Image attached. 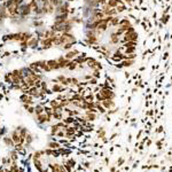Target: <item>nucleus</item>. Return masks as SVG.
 Returning <instances> with one entry per match:
<instances>
[{
  "label": "nucleus",
  "mask_w": 172,
  "mask_h": 172,
  "mask_svg": "<svg viewBox=\"0 0 172 172\" xmlns=\"http://www.w3.org/2000/svg\"><path fill=\"white\" fill-rule=\"evenodd\" d=\"M87 41L115 66L128 67L138 54L139 35L127 19L110 15L92 21Z\"/></svg>",
  "instance_id": "f257e3e1"
}]
</instances>
